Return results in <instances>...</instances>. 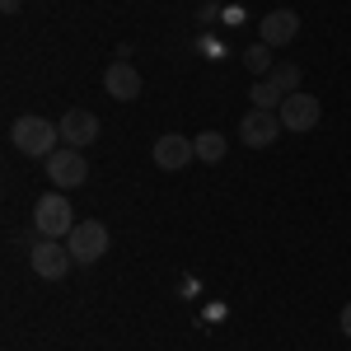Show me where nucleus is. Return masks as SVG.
Wrapping results in <instances>:
<instances>
[{
	"mask_svg": "<svg viewBox=\"0 0 351 351\" xmlns=\"http://www.w3.org/2000/svg\"><path fill=\"white\" fill-rule=\"evenodd\" d=\"M267 80L276 84L281 94H295V89H300V66H291V61H286V66H271Z\"/></svg>",
	"mask_w": 351,
	"mask_h": 351,
	"instance_id": "15",
	"label": "nucleus"
},
{
	"mask_svg": "<svg viewBox=\"0 0 351 351\" xmlns=\"http://www.w3.org/2000/svg\"><path fill=\"white\" fill-rule=\"evenodd\" d=\"M197 160V145H192V136H178V132H164L155 141V164H160L164 173H178V169H188Z\"/></svg>",
	"mask_w": 351,
	"mask_h": 351,
	"instance_id": "8",
	"label": "nucleus"
},
{
	"mask_svg": "<svg viewBox=\"0 0 351 351\" xmlns=\"http://www.w3.org/2000/svg\"><path fill=\"white\" fill-rule=\"evenodd\" d=\"M28 267L38 271L43 281H61L66 271L75 267V258H71V248L61 239H38V243H28Z\"/></svg>",
	"mask_w": 351,
	"mask_h": 351,
	"instance_id": "5",
	"label": "nucleus"
},
{
	"mask_svg": "<svg viewBox=\"0 0 351 351\" xmlns=\"http://www.w3.org/2000/svg\"><path fill=\"white\" fill-rule=\"evenodd\" d=\"M281 99H286V94H281V89H276L267 75H263V80H253V89H248V104H253V108L276 112V108H281Z\"/></svg>",
	"mask_w": 351,
	"mask_h": 351,
	"instance_id": "13",
	"label": "nucleus"
},
{
	"mask_svg": "<svg viewBox=\"0 0 351 351\" xmlns=\"http://www.w3.org/2000/svg\"><path fill=\"white\" fill-rule=\"evenodd\" d=\"M10 141H14V150L19 155H28V160H47V155H56L61 145V127L56 122H47V117H38V112H28V117H19L14 127H10Z\"/></svg>",
	"mask_w": 351,
	"mask_h": 351,
	"instance_id": "1",
	"label": "nucleus"
},
{
	"mask_svg": "<svg viewBox=\"0 0 351 351\" xmlns=\"http://www.w3.org/2000/svg\"><path fill=\"white\" fill-rule=\"evenodd\" d=\"M108 225L104 220H75V230L66 234V248L75 258V267H94L104 253H108Z\"/></svg>",
	"mask_w": 351,
	"mask_h": 351,
	"instance_id": "3",
	"label": "nucleus"
},
{
	"mask_svg": "<svg viewBox=\"0 0 351 351\" xmlns=\"http://www.w3.org/2000/svg\"><path fill=\"white\" fill-rule=\"evenodd\" d=\"M276 117H281V127H286V132H314V127H319V117H324V104H319L314 94L295 89V94H286V99H281Z\"/></svg>",
	"mask_w": 351,
	"mask_h": 351,
	"instance_id": "6",
	"label": "nucleus"
},
{
	"mask_svg": "<svg viewBox=\"0 0 351 351\" xmlns=\"http://www.w3.org/2000/svg\"><path fill=\"white\" fill-rule=\"evenodd\" d=\"M104 89H108V99H117V104H132V99H141V71L117 56L108 71H104Z\"/></svg>",
	"mask_w": 351,
	"mask_h": 351,
	"instance_id": "11",
	"label": "nucleus"
},
{
	"mask_svg": "<svg viewBox=\"0 0 351 351\" xmlns=\"http://www.w3.org/2000/svg\"><path fill=\"white\" fill-rule=\"evenodd\" d=\"M43 164H47V178H52L56 192H71L89 178V160H84V150H75V145H61V150L47 155Z\"/></svg>",
	"mask_w": 351,
	"mask_h": 351,
	"instance_id": "4",
	"label": "nucleus"
},
{
	"mask_svg": "<svg viewBox=\"0 0 351 351\" xmlns=\"http://www.w3.org/2000/svg\"><path fill=\"white\" fill-rule=\"evenodd\" d=\"M286 132L281 127V117L267 108H248L243 112V122H239V141L248 145V150H267V145H276V136Z\"/></svg>",
	"mask_w": 351,
	"mask_h": 351,
	"instance_id": "7",
	"label": "nucleus"
},
{
	"mask_svg": "<svg viewBox=\"0 0 351 351\" xmlns=\"http://www.w3.org/2000/svg\"><path fill=\"white\" fill-rule=\"evenodd\" d=\"M342 332H347V337H351V300H347V304H342Z\"/></svg>",
	"mask_w": 351,
	"mask_h": 351,
	"instance_id": "16",
	"label": "nucleus"
},
{
	"mask_svg": "<svg viewBox=\"0 0 351 351\" xmlns=\"http://www.w3.org/2000/svg\"><path fill=\"white\" fill-rule=\"evenodd\" d=\"M33 230H38L43 239H66V234L75 230V211H71L66 192H47V197L33 202Z\"/></svg>",
	"mask_w": 351,
	"mask_h": 351,
	"instance_id": "2",
	"label": "nucleus"
},
{
	"mask_svg": "<svg viewBox=\"0 0 351 351\" xmlns=\"http://www.w3.org/2000/svg\"><path fill=\"white\" fill-rule=\"evenodd\" d=\"M56 127H61V141H66V145H75V150L94 145L99 132H104V127H99V117H94L89 108H66V117H61Z\"/></svg>",
	"mask_w": 351,
	"mask_h": 351,
	"instance_id": "10",
	"label": "nucleus"
},
{
	"mask_svg": "<svg viewBox=\"0 0 351 351\" xmlns=\"http://www.w3.org/2000/svg\"><path fill=\"white\" fill-rule=\"evenodd\" d=\"M192 145H197V160H202V164H220V160H225V150H230V141H225L220 132L192 136Z\"/></svg>",
	"mask_w": 351,
	"mask_h": 351,
	"instance_id": "12",
	"label": "nucleus"
},
{
	"mask_svg": "<svg viewBox=\"0 0 351 351\" xmlns=\"http://www.w3.org/2000/svg\"><path fill=\"white\" fill-rule=\"evenodd\" d=\"M243 66H248L258 80H263V75H271V47H267V43H253V47L243 52Z\"/></svg>",
	"mask_w": 351,
	"mask_h": 351,
	"instance_id": "14",
	"label": "nucleus"
},
{
	"mask_svg": "<svg viewBox=\"0 0 351 351\" xmlns=\"http://www.w3.org/2000/svg\"><path fill=\"white\" fill-rule=\"evenodd\" d=\"M295 38H300V14L295 10H271V14H263L258 43H267V47H291Z\"/></svg>",
	"mask_w": 351,
	"mask_h": 351,
	"instance_id": "9",
	"label": "nucleus"
}]
</instances>
